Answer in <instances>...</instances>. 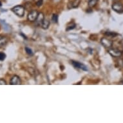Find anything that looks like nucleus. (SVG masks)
Returning <instances> with one entry per match:
<instances>
[{
    "mask_svg": "<svg viewBox=\"0 0 123 123\" xmlns=\"http://www.w3.org/2000/svg\"><path fill=\"white\" fill-rule=\"evenodd\" d=\"M108 52L112 57H119L122 55V52L117 49H110L108 50Z\"/></svg>",
    "mask_w": 123,
    "mask_h": 123,
    "instance_id": "obj_5",
    "label": "nucleus"
},
{
    "mask_svg": "<svg viewBox=\"0 0 123 123\" xmlns=\"http://www.w3.org/2000/svg\"><path fill=\"white\" fill-rule=\"evenodd\" d=\"M10 84L12 85H19L21 84L20 78L18 75H14L10 79Z\"/></svg>",
    "mask_w": 123,
    "mask_h": 123,
    "instance_id": "obj_7",
    "label": "nucleus"
},
{
    "mask_svg": "<svg viewBox=\"0 0 123 123\" xmlns=\"http://www.w3.org/2000/svg\"><path fill=\"white\" fill-rule=\"evenodd\" d=\"M111 8L116 12H118V13L123 12V5L120 2H115L113 3Z\"/></svg>",
    "mask_w": 123,
    "mask_h": 123,
    "instance_id": "obj_2",
    "label": "nucleus"
},
{
    "mask_svg": "<svg viewBox=\"0 0 123 123\" xmlns=\"http://www.w3.org/2000/svg\"><path fill=\"white\" fill-rule=\"evenodd\" d=\"M52 21L53 23H56L58 21V16L57 14H53L52 17Z\"/></svg>",
    "mask_w": 123,
    "mask_h": 123,
    "instance_id": "obj_13",
    "label": "nucleus"
},
{
    "mask_svg": "<svg viewBox=\"0 0 123 123\" xmlns=\"http://www.w3.org/2000/svg\"><path fill=\"white\" fill-rule=\"evenodd\" d=\"M42 3H43V0H39V1H37L36 5H37V6H41Z\"/></svg>",
    "mask_w": 123,
    "mask_h": 123,
    "instance_id": "obj_18",
    "label": "nucleus"
},
{
    "mask_svg": "<svg viewBox=\"0 0 123 123\" xmlns=\"http://www.w3.org/2000/svg\"><path fill=\"white\" fill-rule=\"evenodd\" d=\"M70 8H77L80 4V0H74L70 2Z\"/></svg>",
    "mask_w": 123,
    "mask_h": 123,
    "instance_id": "obj_11",
    "label": "nucleus"
},
{
    "mask_svg": "<svg viewBox=\"0 0 123 123\" xmlns=\"http://www.w3.org/2000/svg\"><path fill=\"white\" fill-rule=\"evenodd\" d=\"M12 11L19 17H23L25 14V8L21 5H17L12 8Z\"/></svg>",
    "mask_w": 123,
    "mask_h": 123,
    "instance_id": "obj_1",
    "label": "nucleus"
},
{
    "mask_svg": "<svg viewBox=\"0 0 123 123\" xmlns=\"http://www.w3.org/2000/svg\"><path fill=\"white\" fill-rule=\"evenodd\" d=\"M106 35H107L108 36H115L117 34L115 33H111V32H106Z\"/></svg>",
    "mask_w": 123,
    "mask_h": 123,
    "instance_id": "obj_16",
    "label": "nucleus"
},
{
    "mask_svg": "<svg viewBox=\"0 0 123 123\" xmlns=\"http://www.w3.org/2000/svg\"><path fill=\"white\" fill-rule=\"evenodd\" d=\"M98 0H90L88 1V5L90 7H93L97 4Z\"/></svg>",
    "mask_w": 123,
    "mask_h": 123,
    "instance_id": "obj_12",
    "label": "nucleus"
},
{
    "mask_svg": "<svg viewBox=\"0 0 123 123\" xmlns=\"http://www.w3.org/2000/svg\"><path fill=\"white\" fill-rule=\"evenodd\" d=\"M49 25H50V21H49V20H47V19H44V20H43V23H41V27H42V28H43V29H47V28H49Z\"/></svg>",
    "mask_w": 123,
    "mask_h": 123,
    "instance_id": "obj_10",
    "label": "nucleus"
},
{
    "mask_svg": "<svg viewBox=\"0 0 123 123\" xmlns=\"http://www.w3.org/2000/svg\"><path fill=\"white\" fill-rule=\"evenodd\" d=\"M6 58V55L3 52H0V61L5 60V59Z\"/></svg>",
    "mask_w": 123,
    "mask_h": 123,
    "instance_id": "obj_15",
    "label": "nucleus"
},
{
    "mask_svg": "<svg viewBox=\"0 0 123 123\" xmlns=\"http://www.w3.org/2000/svg\"><path fill=\"white\" fill-rule=\"evenodd\" d=\"M38 12L36 10H32L31 12H29V14H28V20L29 21H31V22H33V21H35L36 20L37 18V16H38Z\"/></svg>",
    "mask_w": 123,
    "mask_h": 123,
    "instance_id": "obj_3",
    "label": "nucleus"
},
{
    "mask_svg": "<svg viewBox=\"0 0 123 123\" xmlns=\"http://www.w3.org/2000/svg\"><path fill=\"white\" fill-rule=\"evenodd\" d=\"M90 1V0H88V1Z\"/></svg>",
    "mask_w": 123,
    "mask_h": 123,
    "instance_id": "obj_20",
    "label": "nucleus"
},
{
    "mask_svg": "<svg viewBox=\"0 0 123 123\" xmlns=\"http://www.w3.org/2000/svg\"><path fill=\"white\" fill-rule=\"evenodd\" d=\"M72 64L75 68H77L82 69L83 70L87 71L88 69H87V67L85 66V65H83L82 63H79V62H77V61H72Z\"/></svg>",
    "mask_w": 123,
    "mask_h": 123,
    "instance_id": "obj_6",
    "label": "nucleus"
},
{
    "mask_svg": "<svg viewBox=\"0 0 123 123\" xmlns=\"http://www.w3.org/2000/svg\"><path fill=\"white\" fill-rule=\"evenodd\" d=\"M101 44L106 49H110L112 47V44H113V43L111 40H110L109 39H107L106 37H103V38L101 39Z\"/></svg>",
    "mask_w": 123,
    "mask_h": 123,
    "instance_id": "obj_4",
    "label": "nucleus"
},
{
    "mask_svg": "<svg viewBox=\"0 0 123 123\" xmlns=\"http://www.w3.org/2000/svg\"><path fill=\"white\" fill-rule=\"evenodd\" d=\"M75 25H73L72 26H68V27H67L66 30H67V31H68V30H72V29H74V28H75Z\"/></svg>",
    "mask_w": 123,
    "mask_h": 123,
    "instance_id": "obj_17",
    "label": "nucleus"
},
{
    "mask_svg": "<svg viewBox=\"0 0 123 123\" xmlns=\"http://www.w3.org/2000/svg\"><path fill=\"white\" fill-rule=\"evenodd\" d=\"M7 43V39L5 36H0V48H2Z\"/></svg>",
    "mask_w": 123,
    "mask_h": 123,
    "instance_id": "obj_9",
    "label": "nucleus"
},
{
    "mask_svg": "<svg viewBox=\"0 0 123 123\" xmlns=\"http://www.w3.org/2000/svg\"><path fill=\"white\" fill-rule=\"evenodd\" d=\"M25 51H26V52L27 54L30 55H33L32 50L30 48H28V47H25Z\"/></svg>",
    "mask_w": 123,
    "mask_h": 123,
    "instance_id": "obj_14",
    "label": "nucleus"
},
{
    "mask_svg": "<svg viewBox=\"0 0 123 123\" xmlns=\"http://www.w3.org/2000/svg\"><path fill=\"white\" fill-rule=\"evenodd\" d=\"M6 84V81H5V80H3V79H0V85H5Z\"/></svg>",
    "mask_w": 123,
    "mask_h": 123,
    "instance_id": "obj_19",
    "label": "nucleus"
},
{
    "mask_svg": "<svg viewBox=\"0 0 123 123\" xmlns=\"http://www.w3.org/2000/svg\"><path fill=\"white\" fill-rule=\"evenodd\" d=\"M44 19V14H43L42 12L39 13L38 16H37V18L36 20V23L37 25H41V23H42Z\"/></svg>",
    "mask_w": 123,
    "mask_h": 123,
    "instance_id": "obj_8",
    "label": "nucleus"
}]
</instances>
